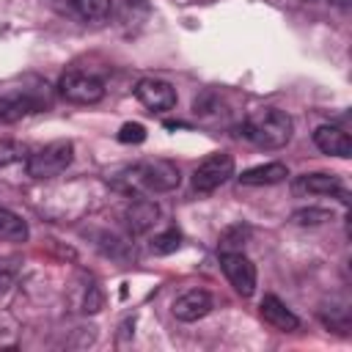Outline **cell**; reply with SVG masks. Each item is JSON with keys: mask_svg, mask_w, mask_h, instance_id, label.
<instances>
[{"mask_svg": "<svg viewBox=\"0 0 352 352\" xmlns=\"http://www.w3.org/2000/svg\"><path fill=\"white\" fill-rule=\"evenodd\" d=\"M286 176H289V168L283 162H264V165L242 170L239 173V184H245V187H267V184L286 182Z\"/></svg>", "mask_w": 352, "mask_h": 352, "instance_id": "14", "label": "cell"}, {"mask_svg": "<svg viewBox=\"0 0 352 352\" xmlns=\"http://www.w3.org/2000/svg\"><path fill=\"white\" fill-rule=\"evenodd\" d=\"M314 143L322 154H330V157H352V138L341 129V126H330V124H322L316 126L314 132Z\"/></svg>", "mask_w": 352, "mask_h": 352, "instance_id": "12", "label": "cell"}, {"mask_svg": "<svg viewBox=\"0 0 352 352\" xmlns=\"http://www.w3.org/2000/svg\"><path fill=\"white\" fill-rule=\"evenodd\" d=\"M129 179L135 184L151 190V192H170V190L179 187L182 173H179V168L170 160H146V162L132 168Z\"/></svg>", "mask_w": 352, "mask_h": 352, "instance_id": "3", "label": "cell"}, {"mask_svg": "<svg viewBox=\"0 0 352 352\" xmlns=\"http://www.w3.org/2000/svg\"><path fill=\"white\" fill-rule=\"evenodd\" d=\"M294 121L278 107H258L242 121V135L258 148H283L292 140Z\"/></svg>", "mask_w": 352, "mask_h": 352, "instance_id": "1", "label": "cell"}, {"mask_svg": "<svg viewBox=\"0 0 352 352\" xmlns=\"http://www.w3.org/2000/svg\"><path fill=\"white\" fill-rule=\"evenodd\" d=\"M41 110V99L28 88H0V124H16Z\"/></svg>", "mask_w": 352, "mask_h": 352, "instance_id": "7", "label": "cell"}, {"mask_svg": "<svg viewBox=\"0 0 352 352\" xmlns=\"http://www.w3.org/2000/svg\"><path fill=\"white\" fill-rule=\"evenodd\" d=\"M135 96L151 113H165V110H173L176 107V88L168 80H160V77H143V80H138Z\"/></svg>", "mask_w": 352, "mask_h": 352, "instance_id": "8", "label": "cell"}, {"mask_svg": "<svg viewBox=\"0 0 352 352\" xmlns=\"http://www.w3.org/2000/svg\"><path fill=\"white\" fill-rule=\"evenodd\" d=\"M258 311H261V319H264L270 327H275V330L292 333V330H297V327H300V319H297V316L286 308V302H280L275 294H264V300H261Z\"/></svg>", "mask_w": 352, "mask_h": 352, "instance_id": "13", "label": "cell"}, {"mask_svg": "<svg viewBox=\"0 0 352 352\" xmlns=\"http://www.w3.org/2000/svg\"><path fill=\"white\" fill-rule=\"evenodd\" d=\"M14 286V275L8 270H0V294H6Z\"/></svg>", "mask_w": 352, "mask_h": 352, "instance_id": "23", "label": "cell"}, {"mask_svg": "<svg viewBox=\"0 0 352 352\" xmlns=\"http://www.w3.org/2000/svg\"><path fill=\"white\" fill-rule=\"evenodd\" d=\"M72 160H74L72 140H52L36 148L30 157H25V170L30 179H55L72 165Z\"/></svg>", "mask_w": 352, "mask_h": 352, "instance_id": "2", "label": "cell"}, {"mask_svg": "<svg viewBox=\"0 0 352 352\" xmlns=\"http://www.w3.org/2000/svg\"><path fill=\"white\" fill-rule=\"evenodd\" d=\"M333 214L327 209H319V206H305V209H294L292 212V223L294 226H302V228H314V226H322L327 223Z\"/></svg>", "mask_w": 352, "mask_h": 352, "instance_id": "18", "label": "cell"}, {"mask_svg": "<svg viewBox=\"0 0 352 352\" xmlns=\"http://www.w3.org/2000/svg\"><path fill=\"white\" fill-rule=\"evenodd\" d=\"M248 236H250V228H248V226H242V223H236V226H228V228L220 234V242H217V248H220L223 253H231V250H242V245L248 242Z\"/></svg>", "mask_w": 352, "mask_h": 352, "instance_id": "17", "label": "cell"}, {"mask_svg": "<svg viewBox=\"0 0 352 352\" xmlns=\"http://www.w3.org/2000/svg\"><path fill=\"white\" fill-rule=\"evenodd\" d=\"M118 140H121V143H143V140H146V126L138 124V121H126V124L118 129Z\"/></svg>", "mask_w": 352, "mask_h": 352, "instance_id": "21", "label": "cell"}, {"mask_svg": "<svg viewBox=\"0 0 352 352\" xmlns=\"http://www.w3.org/2000/svg\"><path fill=\"white\" fill-rule=\"evenodd\" d=\"M173 316L179 322H198L212 311V297L204 289H190L173 300Z\"/></svg>", "mask_w": 352, "mask_h": 352, "instance_id": "11", "label": "cell"}, {"mask_svg": "<svg viewBox=\"0 0 352 352\" xmlns=\"http://www.w3.org/2000/svg\"><path fill=\"white\" fill-rule=\"evenodd\" d=\"M160 220V206L151 198H132L124 209V223L132 234H146L154 228V223Z\"/></svg>", "mask_w": 352, "mask_h": 352, "instance_id": "10", "label": "cell"}, {"mask_svg": "<svg viewBox=\"0 0 352 352\" xmlns=\"http://www.w3.org/2000/svg\"><path fill=\"white\" fill-rule=\"evenodd\" d=\"M58 91L66 102L74 104H96L104 96V82L88 72H66L58 82Z\"/></svg>", "mask_w": 352, "mask_h": 352, "instance_id": "5", "label": "cell"}, {"mask_svg": "<svg viewBox=\"0 0 352 352\" xmlns=\"http://www.w3.org/2000/svg\"><path fill=\"white\" fill-rule=\"evenodd\" d=\"M179 245H182V234H179L176 228H168V231H162V234H157V236L151 239V253L168 256V253L179 250Z\"/></svg>", "mask_w": 352, "mask_h": 352, "instance_id": "19", "label": "cell"}, {"mask_svg": "<svg viewBox=\"0 0 352 352\" xmlns=\"http://www.w3.org/2000/svg\"><path fill=\"white\" fill-rule=\"evenodd\" d=\"M99 308H102V292H99L96 283H88V289H85V294H82V305H80V311H85V314H96Z\"/></svg>", "mask_w": 352, "mask_h": 352, "instance_id": "22", "label": "cell"}, {"mask_svg": "<svg viewBox=\"0 0 352 352\" xmlns=\"http://www.w3.org/2000/svg\"><path fill=\"white\" fill-rule=\"evenodd\" d=\"M292 192L294 195H341V201L346 204V192H344V184L336 173H302V176H294L292 182Z\"/></svg>", "mask_w": 352, "mask_h": 352, "instance_id": "9", "label": "cell"}, {"mask_svg": "<svg viewBox=\"0 0 352 352\" xmlns=\"http://www.w3.org/2000/svg\"><path fill=\"white\" fill-rule=\"evenodd\" d=\"M220 270L226 272V278H228V283L234 286L236 294L250 297L256 292V264L242 250L220 253Z\"/></svg>", "mask_w": 352, "mask_h": 352, "instance_id": "6", "label": "cell"}, {"mask_svg": "<svg viewBox=\"0 0 352 352\" xmlns=\"http://www.w3.org/2000/svg\"><path fill=\"white\" fill-rule=\"evenodd\" d=\"M25 160V146L16 140H0V168H8L14 162Z\"/></svg>", "mask_w": 352, "mask_h": 352, "instance_id": "20", "label": "cell"}, {"mask_svg": "<svg viewBox=\"0 0 352 352\" xmlns=\"http://www.w3.org/2000/svg\"><path fill=\"white\" fill-rule=\"evenodd\" d=\"M72 6L88 22H102L113 11V0H72Z\"/></svg>", "mask_w": 352, "mask_h": 352, "instance_id": "16", "label": "cell"}, {"mask_svg": "<svg viewBox=\"0 0 352 352\" xmlns=\"http://www.w3.org/2000/svg\"><path fill=\"white\" fill-rule=\"evenodd\" d=\"M0 239H6V242H25L28 239V223L16 212L3 209V206H0Z\"/></svg>", "mask_w": 352, "mask_h": 352, "instance_id": "15", "label": "cell"}, {"mask_svg": "<svg viewBox=\"0 0 352 352\" xmlns=\"http://www.w3.org/2000/svg\"><path fill=\"white\" fill-rule=\"evenodd\" d=\"M234 176V157L228 151H214L198 162L192 170V187L195 192H214L220 184H226Z\"/></svg>", "mask_w": 352, "mask_h": 352, "instance_id": "4", "label": "cell"}]
</instances>
